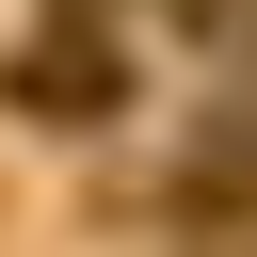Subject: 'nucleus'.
<instances>
[{
	"mask_svg": "<svg viewBox=\"0 0 257 257\" xmlns=\"http://www.w3.org/2000/svg\"><path fill=\"white\" fill-rule=\"evenodd\" d=\"M16 96H32V112H96V96H112V64H96V48H32V64H16Z\"/></svg>",
	"mask_w": 257,
	"mask_h": 257,
	"instance_id": "f257e3e1",
	"label": "nucleus"
}]
</instances>
